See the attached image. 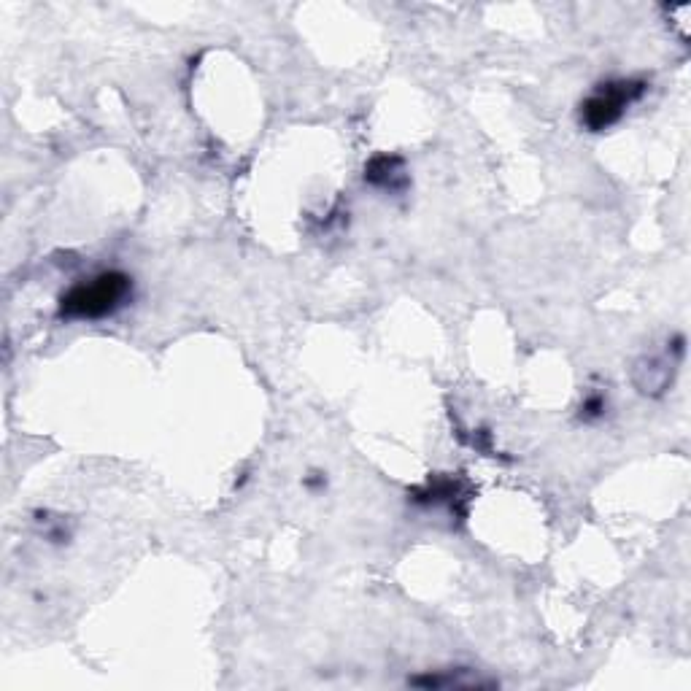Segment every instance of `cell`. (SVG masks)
<instances>
[{"instance_id": "6da1fadb", "label": "cell", "mask_w": 691, "mask_h": 691, "mask_svg": "<svg viewBox=\"0 0 691 691\" xmlns=\"http://www.w3.org/2000/svg\"><path fill=\"white\" fill-rule=\"evenodd\" d=\"M133 297V279L122 270H106L95 279L73 284L60 297V316L68 322H98L117 314Z\"/></svg>"}, {"instance_id": "7a4b0ae2", "label": "cell", "mask_w": 691, "mask_h": 691, "mask_svg": "<svg viewBox=\"0 0 691 691\" xmlns=\"http://www.w3.org/2000/svg\"><path fill=\"white\" fill-rule=\"evenodd\" d=\"M646 92V81L638 79H619V81H605L589 98L581 103V125L592 133H602L608 130L624 117L635 100L643 98Z\"/></svg>"}, {"instance_id": "3957f363", "label": "cell", "mask_w": 691, "mask_h": 691, "mask_svg": "<svg viewBox=\"0 0 691 691\" xmlns=\"http://www.w3.org/2000/svg\"><path fill=\"white\" fill-rule=\"evenodd\" d=\"M365 181L378 189H389V192H400L408 187V173H405L403 157L395 154H378L365 165Z\"/></svg>"}, {"instance_id": "277c9868", "label": "cell", "mask_w": 691, "mask_h": 691, "mask_svg": "<svg viewBox=\"0 0 691 691\" xmlns=\"http://www.w3.org/2000/svg\"><path fill=\"white\" fill-rule=\"evenodd\" d=\"M411 686H422V689H486V686H497L494 681H486V678H478L470 670H454V673H446V670H438V673L427 675H413Z\"/></svg>"}, {"instance_id": "5b68a950", "label": "cell", "mask_w": 691, "mask_h": 691, "mask_svg": "<svg viewBox=\"0 0 691 691\" xmlns=\"http://www.w3.org/2000/svg\"><path fill=\"white\" fill-rule=\"evenodd\" d=\"M459 497H462V492H459V484L454 481V478H430L419 492H413V503H419V505L449 503L451 508H454V503H457Z\"/></svg>"}, {"instance_id": "8992f818", "label": "cell", "mask_w": 691, "mask_h": 691, "mask_svg": "<svg viewBox=\"0 0 691 691\" xmlns=\"http://www.w3.org/2000/svg\"><path fill=\"white\" fill-rule=\"evenodd\" d=\"M605 408H608V400H605V397L589 395L584 400V405H581V416H584L586 422H594V419L605 416Z\"/></svg>"}]
</instances>
